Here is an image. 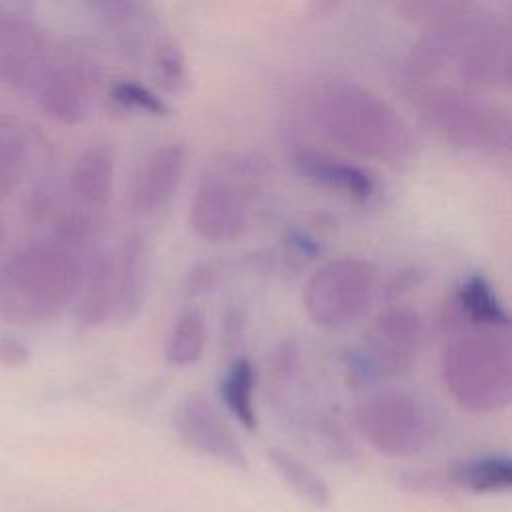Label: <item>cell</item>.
Instances as JSON below:
<instances>
[{
	"label": "cell",
	"instance_id": "obj_25",
	"mask_svg": "<svg viewBox=\"0 0 512 512\" xmlns=\"http://www.w3.org/2000/svg\"><path fill=\"white\" fill-rule=\"evenodd\" d=\"M112 100L126 108L134 110L140 114H150V116H166L168 114V104L150 88L132 82V80H120L112 86L110 90Z\"/></svg>",
	"mask_w": 512,
	"mask_h": 512
},
{
	"label": "cell",
	"instance_id": "obj_3",
	"mask_svg": "<svg viewBox=\"0 0 512 512\" xmlns=\"http://www.w3.org/2000/svg\"><path fill=\"white\" fill-rule=\"evenodd\" d=\"M442 380L454 400L474 412L510 402L512 356L506 334L472 328L456 334L442 354Z\"/></svg>",
	"mask_w": 512,
	"mask_h": 512
},
{
	"label": "cell",
	"instance_id": "obj_21",
	"mask_svg": "<svg viewBox=\"0 0 512 512\" xmlns=\"http://www.w3.org/2000/svg\"><path fill=\"white\" fill-rule=\"evenodd\" d=\"M206 340H208V332H206L204 314L196 308H190L174 320L168 332L166 348H164L166 360L178 368L192 366L202 358Z\"/></svg>",
	"mask_w": 512,
	"mask_h": 512
},
{
	"label": "cell",
	"instance_id": "obj_8",
	"mask_svg": "<svg viewBox=\"0 0 512 512\" xmlns=\"http://www.w3.org/2000/svg\"><path fill=\"white\" fill-rule=\"evenodd\" d=\"M360 434L378 452L412 456L434 438V422L426 406L404 392H382L364 400L354 414Z\"/></svg>",
	"mask_w": 512,
	"mask_h": 512
},
{
	"label": "cell",
	"instance_id": "obj_22",
	"mask_svg": "<svg viewBox=\"0 0 512 512\" xmlns=\"http://www.w3.org/2000/svg\"><path fill=\"white\" fill-rule=\"evenodd\" d=\"M450 474L458 486L472 492H496L512 484V462L500 454L478 456L456 464Z\"/></svg>",
	"mask_w": 512,
	"mask_h": 512
},
{
	"label": "cell",
	"instance_id": "obj_18",
	"mask_svg": "<svg viewBox=\"0 0 512 512\" xmlns=\"http://www.w3.org/2000/svg\"><path fill=\"white\" fill-rule=\"evenodd\" d=\"M116 302V258L96 252L84 266L78 292V324L86 330L100 326L114 314Z\"/></svg>",
	"mask_w": 512,
	"mask_h": 512
},
{
	"label": "cell",
	"instance_id": "obj_27",
	"mask_svg": "<svg viewBox=\"0 0 512 512\" xmlns=\"http://www.w3.org/2000/svg\"><path fill=\"white\" fill-rule=\"evenodd\" d=\"M4 242H6V224H4V218L0 216V250L4 248Z\"/></svg>",
	"mask_w": 512,
	"mask_h": 512
},
{
	"label": "cell",
	"instance_id": "obj_17",
	"mask_svg": "<svg viewBox=\"0 0 512 512\" xmlns=\"http://www.w3.org/2000/svg\"><path fill=\"white\" fill-rule=\"evenodd\" d=\"M116 258V302L114 318L132 320L144 302L150 256L146 240L140 234H130L124 238Z\"/></svg>",
	"mask_w": 512,
	"mask_h": 512
},
{
	"label": "cell",
	"instance_id": "obj_16",
	"mask_svg": "<svg viewBox=\"0 0 512 512\" xmlns=\"http://www.w3.org/2000/svg\"><path fill=\"white\" fill-rule=\"evenodd\" d=\"M444 324L450 332L466 328L500 330L508 328V314L482 276H470L450 300Z\"/></svg>",
	"mask_w": 512,
	"mask_h": 512
},
{
	"label": "cell",
	"instance_id": "obj_26",
	"mask_svg": "<svg viewBox=\"0 0 512 512\" xmlns=\"http://www.w3.org/2000/svg\"><path fill=\"white\" fill-rule=\"evenodd\" d=\"M30 358V350L28 346L10 334H2L0 336V364L6 368H18L22 364H26Z\"/></svg>",
	"mask_w": 512,
	"mask_h": 512
},
{
	"label": "cell",
	"instance_id": "obj_11",
	"mask_svg": "<svg viewBox=\"0 0 512 512\" xmlns=\"http://www.w3.org/2000/svg\"><path fill=\"white\" fill-rule=\"evenodd\" d=\"M98 74L94 64L80 54L64 56L58 62H50L44 78L36 88V100L40 110L60 122H82L94 100Z\"/></svg>",
	"mask_w": 512,
	"mask_h": 512
},
{
	"label": "cell",
	"instance_id": "obj_28",
	"mask_svg": "<svg viewBox=\"0 0 512 512\" xmlns=\"http://www.w3.org/2000/svg\"><path fill=\"white\" fill-rule=\"evenodd\" d=\"M2 16H4V8L0 6V22H2Z\"/></svg>",
	"mask_w": 512,
	"mask_h": 512
},
{
	"label": "cell",
	"instance_id": "obj_2",
	"mask_svg": "<svg viewBox=\"0 0 512 512\" xmlns=\"http://www.w3.org/2000/svg\"><path fill=\"white\" fill-rule=\"evenodd\" d=\"M82 274L76 248L56 238L16 250L0 264V318L36 324L60 316L78 298Z\"/></svg>",
	"mask_w": 512,
	"mask_h": 512
},
{
	"label": "cell",
	"instance_id": "obj_12",
	"mask_svg": "<svg viewBox=\"0 0 512 512\" xmlns=\"http://www.w3.org/2000/svg\"><path fill=\"white\" fill-rule=\"evenodd\" d=\"M174 426L192 450L232 466L246 464V454L238 438L202 392H192L178 404Z\"/></svg>",
	"mask_w": 512,
	"mask_h": 512
},
{
	"label": "cell",
	"instance_id": "obj_4",
	"mask_svg": "<svg viewBox=\"0 0 512 512\" xmlns=\"http://www.w3.org/2000/svg\"><path fill=\"white\" fill-rule=\"evenodd\" d=\"M266 174L258 158L226 154L204 172L190 200V228L206 242L220 244L238 238L248 226L250 190Z\"/></svg>",
	"mask_w": 512,
	"mask_h": 512
},
{
	"label": "cell",
	"instance_id": "obj_14",
	"mask_svg": "<svg viewBox=\"0 0 512 512\" xmlns=\"http://www.w3.org/2000/svg\"><path fill=\"white\" fill-rule=\"evenodd\" d=\"M292 162L312 184L346 194L354 200H368L376 192V180L368 170L324 150L300 146L292 152Z\"/></svg>",
	"mask_w": 512,
	"mask_h": 512
},
{
	"label": "cell",
	"instance_id": "obj_24",
	"mask_svg": "<svg viewBox=\"0 0 512 512\" xmlns=\"http://www.w3.org/2000/svg\"><path fill=\"white\" fill-rule=\"evenodd\" d=\"M152 70L158 84L172 94H180L188 84V70L184 52L176 40L164 38L156 44L152 54Z\"/></svg>",
	"mask_w": 512,
	"mask_h": 512
},
{
	"label": "cell",
	"instance_id": "obj_7",
	"mask_svg": "<svg viewBox=\"0 0 512 512\" xmlns=\"http://www.w3.org/2000/svg\"><path fill=\"white\" fill-rule=\"evenodd\" d=\"M466 4L438 22L446 60L452 58L462 80L482 86H502L512 74V38L508 26L490 18L462 16Z\"/></svg>",
	"mask_w": 512,
	"mask_h": 512
},
{
	"label": "cell",
	"instance_id": "obj_6",
	"mask_svg": "<svg viewBox=\"0 0 512 512\" xmlns=\"http://www.w3.org/2000/svg\"><path fill=\"white\" fill-rule=\"evenodd\" d=\"M376 292V268L358 256L324 262L306 282L302 302L314 324L342 330L358 322Z\"/></svg>",
	"mask_w": 512,
	"mask_h": 512
},
{
	"label": "cell",
	"instance_id": "obj_10",
	"mask_svg": "<svg viewBox=\"0 0 512 512\" xmlns=\"http://www.w3.org/2000/svg\"><path fill=\"white\" fill-rule=\"evenodd\" d=\"M50 62L44 32L28 16L4 10L0 22V88L36 92Z\"/></svg>",
	"mask_w": 512,
	"mask_h": 512
},
{
	"label": "cell",
	"instance_id": "obj_1",
	"mask_svg": "<svg viewBox=\"0 0 512 512\" xmlns=\"http://www.w3.org/2000/svg\"><path fill=\"white\" fill-rule=\"evenodd\" d=\"M310 118L338 148L378 162H398L410 148V134L396 110L372 90L328 80L310 98Z\"/></svg>",
	"mask_w": 512,
	"mask_h": 512
},
{
	"label": "cell",
	"instance_id": "obj_13",
	"mask_svg": "<svg viewBox=\"0 0 512 512\" xmlns=\"http://www.w3.org/2000/svg\"><path fill=\"white\" fill-rule=\"evenodd\" d=\"M186 156L188 150L180 140L164 142L144 156L128 190V202L136 214H152L172 198L182 180Z\"/></svg>",
	"mask_w": 512,
	"mask_h": 512
},
{
	"label": "cell",
	"instance_id": "obj_19",
	"mask_svg": "<svg viewBox=\"0 0 512 512\" xmlns=\"http://www.w3.org/2000/svg\"><path fill=\"white\" fill-rule=\"evenodd\" d=\"M30 138L20 118L0 114V198L12 196L24 180Z\"/></svg>",
	"mask_w": 512,
	"mask_h": 512
},
{
	"label": "cell",
	"instance_id": "obj_23",
	"mask_svg": "<svg viewBox=\"0 0 512 512\" xmlns=\"http://www.w3.org/2000/svg\"><path fill=\"white\" fill-rule=\"evenodd\" d=\"M268 458L280 472V476L286 480V484H290L292 490L298 492L304 500H308L314 506H324L328 502L330 492L326 482L300 458L282 448H270Z\"/></svg>",
	"mask_w": 512,
	"mask_h": 512
},
{
	"label": "cell",
	"instance_id": "obj_15",
	"mask_svg": "<svg viewBox=\"0 0 512 512\" xmlns=\"http://www.w3.org/2000/svg\"><path fill=\"white\" fill-rule=\"evenodd\" d=\"M68 186L74 206L98 214L112 198L114 154L110 146L104 142L86 146L72 164Z\"/></svg>",
	"mask_w": 512,
	"mask_h": 512
},
{
	"label": "cell",
	"instance_id": "obj_9",
	"mask_svg": "<svg viewBox=\"0 0 512 512\" xmlns=\"http://www.w3.org/2000/svg\"><path fill=\"white\" fill-rule=\"evenodd\" d=\"M422 344V322L408 306L382 310L368 326L356 354L358 372L370 378H394L408 372Z\"/></svg>",
	"mask_w": 512,
	"mask_h": 512
},
{
	"label": "cell",
	"instance_id": "obj_5",
	"mask_svg": "<svg viewBox=\"0 0 512 512\" xmlns=\"http://www.w3.org/2000/svg\"><path fill=\"white\" fill-rule=\"evenodd\" d=\"M426 124L448 142L486 154L510 150L512 124L504 108L454 88H432L420 98Z\"/></svg>",
	"mask_w": 512,
	"mask_h": 512
},
{
	"label": "cell",
	"instance_id": "obj_20",
	"mask_svg": "<svg viewBox=\"0 0 512 512\" xmlns=\"http://www.w3.org/2000/svg\"><path fill=\"white\" fill-rule=\"evenodd\" d=\"M254 386L256 370L246 356H236L222 376L220 396L230 410V414L248 430H254L258 424L254 408Z\"/></svg>",
	"mask_w": 512,
	"mask_h": 512
}]
</instances>
